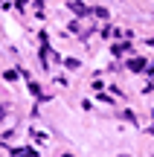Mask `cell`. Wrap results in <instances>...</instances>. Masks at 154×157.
<instances>
[{"label":"cell","mask_w":154,"mask_h":157,"mask_svg":"<svg viewBox=\"0 0 154 157\" xmlns=\"http://www.w3.org/2000/svg\"><path fill=\"white\" fill-rule=\"evenodd\" d=\"M0 117H3V108H0Z\"/></svg>","instance_id":"cell-1"},{"label":"cell","mask_w":154,"mask_h":157,"mask_svg":"<svg viewBox=\"0 0 154 157\" xmlns=\"http://www.w3.org/2000/svg\"><path fill=\"white\" fill-rule=\"evenodd\" d=\"M122 157H128V154H122Z\"/></svg>","instance_id":"cell-2"}]
</instances>
